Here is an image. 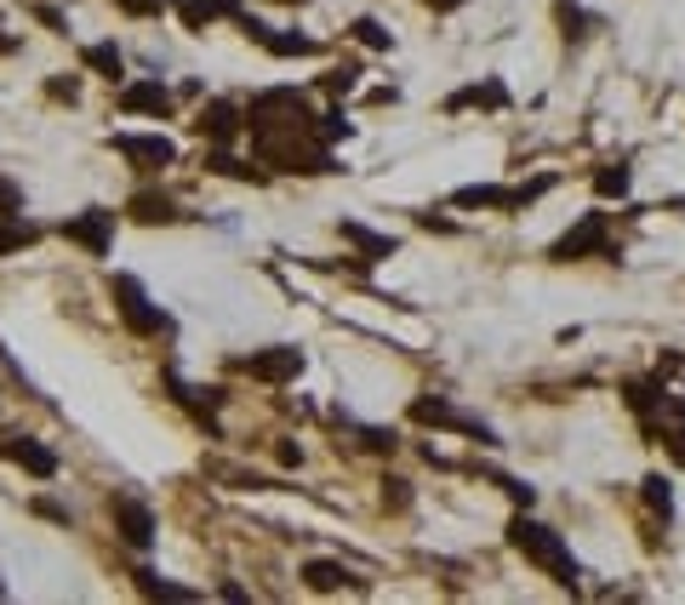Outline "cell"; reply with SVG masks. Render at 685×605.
I'll return each instance as SVG.
<instances>
[{
  "mask_svg": "<svg viewBox=\"0 0 685 605\" xmlns=\"http://www.w3.org/2000/svg\"><path fill=\"white\" fill-rule=\"evenodd\" d=\"M508 543L520 549L537 571H548V577H555L560 588H571L577 594V560H571V549H566V537L555 531V526H542V520H531V514H514L508 520Z\"/></svg>",
  "mask_w": 685,
  "mask_h": 605,
  "instance_id": "cell-1",
  "label": "cell"
},
{
  "mask_svg": "<svg viewBox=\"0 0 685 605\" xmlns=\"http://www.w3.org/2000/svg\"><path fill=\"white\" fill-rule=\"evenodd\" d=\"M594 252L611 257V223H605V212H589L577 229H566L548 257H555V263H582V257H594Z\"/></svg>",
  "mask_w": 685,
  "mask_h": 605,
  "instance_id": "cell-2",
  "label": "cell"
},
{
  "mask_svg": "<svg viewBox=\"0 0 685 605\" xmlns=\"http://www.w3.org/2000/svg\"><path fill=\"white\" fill-rule=\"evenodd\" d=\"M115 309H120V320L137 331V338H155V331H171V320L155 309V302L144 297V286H137L131 275H115Z\"/></svg>",
  "mask_w": 685,
  "mask_h": 605,
  "instance_id": "cell-3",
  "label": "cell"
},
{
  "mask_svg": "<svg viewBox=\"0 0 685 605\" xmlns=\"http://www.w3.org/2000/svg\"><path fill=\"white\" fill-rule=\"evenodd\" d=\"M234 365H240V372H252L257 383H292L303 372V354L292 343H274V349H257V354L234 360Z\"/></svg>",
  "mask_w": 685,
  "mask_h": 605,
  "instance_id": "cell-4",
  "label": "cell"
},
{
  "mask_svg": "<svg viewBox=\"0 0 685 605\" xmlns=\"http://www.w3.org/2000/svg\"><path fill=\"white\" fill-rule=\"evenodd\" d=\"M63 241H75V246H86L92 257H103V252L115 246V212L92 206V212H81V217H68V223H63Z\"/></svg>",
  "mask_w": 685,
  "mask_h": 605,
  "instance_id": "cell-5",
  "label": "cell"
},
{
  "mask_svg": "<svg viewBox=\"0 0 685 605\" xmlns=\"http://www.w3.org/2000/svg\"><path fill=\"white\" fill-rule=\"evenodd\" d=\"M640 423H645V434H657V441L668 446V457L685 468V406H679V400L663 394V406L651 412V417H640Z\"/></svg>",
  "mask_w": 685,
  "mask_h": 605,
  "instance_id": "cell-6",
  "label": "cell"
},
{
  "mask_svg": "<svg viewBox=\"0 0 685 605\" xmlns=\"http://www.w3.org/2000/svg\"><path fill=\"white\" fill-rule=\"evenodd\" d=\"M411 417L418 423H440V428H463V434H474L479 446H497V434L479 423V417H463L457 406H445V400H418V406H411Z\"/></svg>",
  "mask_w": 685,
  "mask_h": 605,
  "instance_id": "cell-7",
  "label": "cell"
},
{
  "mask_svg": "<svg viewBox=\"0 0 685 605\" xmlns=\"http://www.w3.org/2000/svg\"><path fill=\"white\" fill-rule=\"evenodd\" d=\"M109 514H115V531L126 537L131 549H149V543H155V514H149L137 497H115Z\"/></svg>",
  "mask_w": 685,
  "mask_h": 605,
  "instance_id": "cell-8",
  "label": "cell"
},
{
  "mask_svg": "<svg viewBox=\"0 0 685 605\" xmlns=\"http://www.w3.org/2000/svg\"><path fill=\"white\" fill-rule=\"evenodd\" d=\"M7 457H12L18 468H29L34 480H52V475H57V457H52L41 441H29V434H7Z\"/></svg>",
  "mask_w": 685,
  "mask_h": 605,
  "instance_id": "cell-9",
  "label": "cell"
},
{
  "mask_svg": "<svg viewBox=\"0 0 685 605\" xmlns=\"http://www.w3.org/2000/svg\"><path fill=\"white\" fill-rule=\"evenodd\" d=\"M115 149H120L126 160H137V166H149V172H155V166H171V160H178L171 138H131V131H120Z\"/></svg>",
  "mask_w": 685,
  "mask_h": 605,
  "instance_id": "cell-10",
  "label": "cell"
},
{
  "mask_svg": "<svg viewBox=\"0 0 685 605\" xmlns=\"http://www.w3.org/2000/svg\"><path fill=\"white\" fill-rule=\"evenodd\" d=\"M120 109H131V115H166L171 109V92L160 81H137V86L120 92Z\"/></svg>",
  "mask_w": 685,
  "mask_h": 605,
  "instance_id": "cell-11",
  "label": "cell"
},
{
  "mask_svg": "<svg viewBox=\"0 0 685 605\" xmlns=\"http://www.w3.org/2000/svg\"><path fill=\"white\" fill-rule=\"evenodd\" d=\"M200 131L212 144H234V131H240V115H234V104H205V115H200Z\"/></svg>",
  "mask_w": 685,
  "mask_h": 605,
  "instance_id": "cell-12",
  "label": "cell"
},
{
  "mask_svg": "<svg viewBox=\"0 0 685 605\" xmlns=\"http://www.w3.org/2000/svg\"><path fill=\"white\" fill-rule=\"evenodd\" d=\"M555 23H560L566 41H582V35L594 29V12H582L577 0H555Z\"/></svg>",
  "mask_w": 685,
  "mask_h": 605,
  "instance_id": "cell-13",
  "label": "cell"
},
{
  "mask_svg": "<svg viewBox=\"0 0 685 605\" xmlns=\"http://www.w3.org/2000/svg\"><path fill=\"white\" fill-rule=\"evenodd\" d=\"M342 241H355V246L366 252V263L394 257V241H389V234H371V229H360V223H342Z\"/></svg>",
  "mask_w": 685,
  "mask_h": 605,
  "instance_id": "cell-14",
  "label": "cell"
},
{
  "mask_svg": "<svg viewBox=\"0 0 685 605\" xmlns=\"http://www.w3.org/2000/svg\"><path fill=\"white\" fill-rule=\"evenodd\" d=\"M629 183H634V172H629L623 160H616V166H600V172H594V194H600V200H623Z\"/></svg>",
  "mask_w": 685,
  "mask_h": 605,
  "instance_id": "cell-15",
  "label": "cell"
},
{
  "mask_svg": "<svg viewBox=\"0 0 685 605\" xmlns=\"http://www.w3.org/2000/svg\"><path fill=\"white\" fill-rule=\"evenodd\" d=\"M468 104H479V109H503V104H508V92H503L497 81H492V86H463L445 109H468Z\"/></svg>",
  "mask_w": 685,
  "mask_h": 605,
  "instance_id": "cell-16",
  "label": "cell"
},
{
  "mask_svg": "<svg viewBox=\"0 0 685 605\" xmlns=\"http://www.w3.org/2000/svg\"><path fill=\"white\" fill-rule=\"evenodd\" d=\"M131 217L137 223H171V217H178V206H171L166 194H131Z\"/></svg>",
  "mask_w": 685,
  "mask_h": 605,
  "instance_id": "cell-17",
  "label": "cell"
},
{
  "mask_svg": "<svg viewBox=\"0 0 685 605\" xmlns=\"http://www.w3.org/2000/svg\"><path fill=\"white\" fill-rule=\"evenodd\" d=\"M205 172H218V178H240V183H263V172L257 166H246V160H234V155H205Z\"/></svg>",
  "mask_w": 685,
  "mask_h": 605,
  "instance_id": "cell-18",
  "label": "cell"
},
{
  "mask_svg": "<svg viewBox=\"0 0 685 605\" xmlns=\"http://www.w3.org/2000/svg\"><path fill=\"white\" fill-rule=\"evenodd\" d=\"M303 577H308V588H315V594H331V588H342V583H349V571H342V565H331V560H315V565L303 571Z\"/></svg>",
  "mask_w": 685,
  "mask_h": 605,
  "instance_id": "cell-19",
  "label": "cell"
},
{
  "mask_svg": "<svg viewBox=\"0 0 685 605\" xmlns=\"http://www.w3.org/2000/svg\"><path fill=\"white\" fill-rule=\"evenodd\" d=\"M223 12H234V0H183V23L189 29H205V23L223 18Z\"/></svg>",
  "mask_w": 685,
  "mask_h": 605,
  "instance_id": "cell-20",
  "label": "cell"
},
{
  "mask_svg": "<svg viewBox=\"0 0 685 605\" xmlns=\"http://www.w3.org/2000/svg\"><path fill=\"white\" fill-rule=\"evenodd\" d=\"M86 63H92V70H97V75H109V81H120V70H126V63H120V52H115L109 41H97V46H86Z\"/></svg>",
  "mask_w": 685,
  "mask_h": 605,
  "instance_id": "cell-21",
  "label": "cell"
},
{
  "mask_svg": "<svg viewBox=\"0 0 685 605\" xmlns=\"http://www.w3.org/2000/svg\"><path fill=\"white\" fill-rule=\"evenodd\" d=\"M640 486H645V502H651V509L668 520V514H674V491H668V480H663V475H645Z\"/></svg>",
  "mask_w": 685,
  "mask_h": 605,
  "instance_id": "cell-22",
  "label": "cell"
},
{
  "mask_svg": "<svg viewBox=\"0 0 685 605\" xmlns=\"http://www.w3.org/2000/svg\"><path fill=\"white\" fill-rule=\"evenodd\" d=\"M137 588L155 594V599H194V588H178V583H160L155 571H137Z\"/></svg>",
  "mask_w": 685,
  "mask_h": 605,
  "instance_id": "cell-23",
  "label": "cell"
},
{
  "mask_svg": "<svg viewBox=\"0 0 685 605\" xmlns=\"http://www.w3.org/2000/svg\"><path fill=\"white\" fill-rule=\"evenodd\" d=\"M274 57H303V52H315V41H308V35H268L263 41Z\"/></svg>",
  "mask_w": 685,
  "mask_h": 605,
  "instance_id": "cell-24",
  "label": "cell"
},
{
  "mask_svg": "<svg viewBox=\"0 0 685 605\" xmlns=\"http://www.w3.org/2000/svg\"><path fill=\"white\" fill-rule=\"evenodd\" d=\"M315 131H320V144H337V138H349V120H342V109H326Z\"/></svg>",
  "mask_w": 685,
  "mask_h": 605,
  "instance_id": "cell-25",
  "label": "cell"
},
{
  "mask_svg": "<svg viewBox=\"0 0 685 605\" xmlns=\"http://www.w3.org/2000/svg\"><path fill=\"white\" fill-rule=\"evenodd\" d=\"M29 241H34L29 223H0V252H18V246H29Z\"/></svg>",
  "mask_w": 685,
  "mask_h": 605,
  "instance_id": "cell-26",
  "label": "cell"
},
{
  "mask_svg": "<svg viewBox=\"0 0 685 605\" xmlns=\"http://www.w3.org/2000/svg\"><path fill=\"white\" fill-rule=\"evenodd\" d=\"M355 35H360L366 46H377V52H383V46H389V29H383V23H377V18H360V23H355Z\"/></svg>",
  "mask_w": 685,
  "mask_h": 605,
  "instance_id": "cell-27",
  "label": "cell"
},
{
  "mask_svg": "<svg viewBox=\"0 0 685 605\" xmlns=\"http://www.w3.org/2000/svg\"><path fill=\"white\" fill-rule=\"evenodd\" d=\"M492 480H497L514 502H520V509H531V502H537V491H531V486H520V480H508V475H492Z\"/></svg>",
  "mask_w": 685,
  "mask_h": 605,
  "instance_id": "cell-28",
  "label": "cell"
},
{
  "mask_svg": "<svg viewBox=\"0 0 685 605\" xmlns=\"http://www.w3.org/2000/svg\"><path fill=\"white\" fill-rule=\"evenodd\" d=\"M355 75H360L355 63H342V70H331V75H326V92H349V86H355Z\"/></svg>",
  "mask_w": 685,
  "mask_h": 605,
  "instance_id": "cell-29",
  "label": "cell"
},
{
  "mask_svg": "<svg viewBox=\"0 0 685 605\" xmlns=\"http://www.w3.org/2000/svg\"><path fill=\"white\" fill-rule=\"evenodd\" d=\"M18 206H23V194H18V183H7V178H0V212H7V217H12Z\"/></svg>",
  "mask_w": 685,
  "mask_h": 605,
  "instance_id": "cell-30",
  "label": "cell"
},
{
  "mask_svg": "<svg viewBox=\"0 0 685 605\" xmlns=\"http://www.w3.org/2000/svg\"><path fill=\"white\" fill-rule=\"evenodd\" d=\"M34 514H46V520H57V526H68V509H57V502H46V497H41V502H34Z\"/></svg>",
  "mask_w": 685,
  "mask_h": 605,
  "instance_id": "cell-31",
  "label": "cell"
},
{
  "mask_svg": "<svg viewBox=\"0 0 685 605\" xmlns=\"http://www.w3.org/2000/svg\"><path fill=\"white\" fill-rule=\"evenodd\" d=\"M120 7H126V12H166L171 0H120Z\"/></svg>",
  "mask_w": 685,
  "mask_h": 605,
  "instance_id": "cell-32",
  "label": "cell"
},
{
  "mask_svg": "<svg viewBox=\"0 0 685 605\" xmlns=\"http://www.w3.org/2000/svg\"><path fill=\"white\" fill-rule=\"evenodd\" d=\"M286 7H308V0H286Z\"/></svg>",
  "mask_w": 685,
  "mask_h": 605,
  "instance_id": "cell-33",
  "label": "cell"
},
{
  "mask_svg": "<svg viewBox=\"0 0 685 605\" xmlns=\"http://www.w3.org/2000/svg\"><path fill=\"white\" fill-rule=\"evenodd\" d=\"M0 594H7V583H0Z\"/></svg>",
  "mask_w": 685,
  "mask_h": 605,
  "instance_id": "cell-34",
  "label": "cell"
}]
</instances>
